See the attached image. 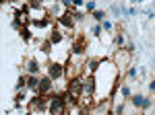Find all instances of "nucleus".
Wrapping results in <instances>:
<instances>
[{
    "label": "nucleus",
    "instance_id": "obj_1",
    "mask_svg": "<svg viewBox=\"0 0 155 115\" xmlns=\"http://www.w3.org/2000/svg\"><path fill=\"white\" fill-rule=\"evenodd\" d=\"M93 82H95V103L112 99V95L116 91L120 82V70L116 64L112 62V58H104L97 72L93 74Z\"/></svg>",
    "mask_w": 155,
    "mask_h": 115
},
{
    "label": "nucleus",
    "instance_id": "obj_2",
    "mask_svg": "<svg viewBox=\"0 0 155 115\" xmlns=\"http://www.w3.org/2000/svg\"><path fill=\"white\" fill-rule=\"evenodd\" d=\"M23 72L25 76H41V74H46V64L39 62L35 56H29L23 62Z\"/></svg>",
    "mask_w": 155,
    "mask_h": 115
},
{
    "label": "nucleus",
    "instance_id": "obj_3",
    "mask_svg": "<svg viewBox=\"0 0 155 115\" xmlns=\"http://www.w3.org/2000/svg\"><path fill=\"white\" fill-rule=\"evenodd\" d=\"M27 19L31 23H41V21H48V11L44 8V2H29L27 4Z\"/></svg>",
    "mask_w": 155,
    "mask_h": 115
},
{
    "label": "nucleus",
    "instance_id": "obj_4",
    "mask_svg": "<svg viewBox=\"0 0 155 115\" xmlns=\"http://www.w3.org/2000/svg\"><path fill=\"white\" fill-rule=\"evenodd\" d=\"M46 74L56 82V86L58 84H64V80H66V66L64 64H58V62H48L46 64Z\"/></svg>",
    "mask_w": 155,
    "mask_h": 115
},
{
    "label": "nucleus",
    "instance_id": "obj_5",
    "mask_svg": "<svg viewBox=\"0 0 155 115\" xmlns=\"http://www.w3.org/2000/svg\"><path fill=\"white\" fill-rule=\"evenodd\" d=\"M44 8L48 11V17H50V21H54V23H58L60 19L68 12V4L66 2H44Z\"/></svg>",
    "mask_w": 155,
    "mask_h": 115
},
{
    "label": "nucleus",
    "instance_id": "obj_6",
    "mask_svg": "<svg viewBox=\"0 0 155 115\" xmlns=\"http://www.w3.org/2000/svg\"><path fill=\"white\" fill-rule=\"evenodd\" d=\"M112 62L116 64V68L120 70V76H124V72L128 70V66L132 64V54L128 49H118L114 56H112Z\"/></svg>",
    "mask_w": 155,
    "mask_h": 115
},
{
    "label": "nucleus",
    "instance_id": "obj_7",
    "mask_svg": "<svg viewBox=\"0 0 155 115\" xmlns=\"http://www.w3.org/2000/svg\"><path fill=\"white\" fill-rule=\"evenodd\" d=\"M66 113V99L64 95H52L50 97V107H48V115H64Z\"/></svg>",
    "mask_w": 155,
    "mask_h": 115
},
{
    "label": "nucleus",
    "instance_id": "obj_8",
    "mask_svg": "<svg viewBox=\"0 0 155 115\" xmlns=\"http://www.w3.org/2000/svg\"><path fill=\"white\" fill-rule=\"evenodd\" d=\"M48 107H50V97H44V95H35L29 103V111L31 113H41L48 115Z\"/></svg>",
    "mask_w": 155,
    "mask_h": 115
},
{
    "label": "nucleus",
    "instance_id": "obj_9",
    "mask_svg": "<svg viewBox=\"0 0 155 115\" xmlns=\"http://www.w3.org/2000/svg\"><path fill=\"white\" fill-rule=\"evenodd\" d=\"M56 89H58V86H56V82L52 80L48 74H41V76H39V92H37V95H44V97H52Z\"/></svg>",
    "mask_w": 155,
    "mask_h": 115
},
{
    "label": "nucleus",
    "instance_id": "obj_10",
    "mask_svg": "<svg viewBox=\"0 0 155 115\" xmlns=\"http://www.w3.org/2000/svg\"><path fill=\"white\" fill-rule=\"evenodd\" d=\"M83 82H85V76L72 78V80H68V86H66V92L71 95L77 103H79V99H81V95H83Z\"/></svg>",
    "mask_w": 155,
    "mask_h": 115
},
{
    "label": "nucleus",
    "instance_id": "obj_11",
    "mask_svg": "<svg viewBox=\"0 0 155 115\" xmlns=\"http://www.w3.org/2000/svg\"><path fill=\"white\" fill-rule=\"evenodd\" d=\"M116 92H118V95L122 97V99H124V101H130L132 92H134V86H132V84H128L126 80H122V82H118V86H116Z\"/></svg>",
    "mask_w": 155,
    "mask_h": 115
},
{
    "label": "nucleus",
    "instance_id": "obj_12",
    "mask_svg": "<svg viewBox=\"0 0 155 115\" xmlns=\"http://www.w3.org/2000/svg\"><path fill=\"white\" fill-rule=\"evenodd\" d=\"M122 80H126L128 84H137V80H139V66H134V64H130L128 66V70L124 72V76H122Z\"/></svg>",
    "mask_w": 155,
    "mask_h": 115
},
{
    "label": "nucleus",
    "instance_id": "obj_13",
    "mask_svg": "<svg viewBox=\"0 0 155 115\" xmlns=\"http://www.w3.org/2000/svg\"><path fill=\"white\" fill-rule=\"evenodd\" d=\"M145 99H147V92L143 91H134L130 97V103L134 109H139V111H143V105H145Z\"/></svg>",
    "mask_w": 155,
    "mask_h": 115
},
{
    "label": "nucleus",
    "instance_id": "obj_14",
    "mask_svg": "<svg viewBox=\"0 0 155 115\" xmlns=\"http://www.w3.org/2000/svg\"><path fill=\"white\" fill-rule=\"evenodd\" d=\"M126 45H128L126 35L122 33V31H118V33L114 35V47H116V51H118V49H126Z\"/></svg>",
    "mask_w": 155,
    "mask_h": 115
},
{
    "label": "nucleus",
    "instance_id": "obj_15",
    "mask_svg": "<svg viewBox=\"0 0 155 115\" xmlns=\"http://www.w3.org/2000/svg\"><path fill=\"white\" fill-rule=\"evenodd\" d=\"M6 115H31L29 107H12L6 111Z\"/></svg>",
    "mask_w": 155,
    "mask_h": 115
},
{
    "label": "nucleus",
    "instance_id": "obj_16",
    "mask_svg": "<svg viewBox=\"0 0 155 115\" xmlns=\"http://www.w3.org/2000/svg\"><path fill=\"white\" fill-rule=\"evenodd\" d=\"M91 19H93V23H99V25H101L107 19V14H106V11H99V8H97V11L91 14Z\"/></svg>",
    "mask_w": 155,
    "mask_h": 115
},
{
    "label": "nucleus",
    "instance_id": "obj_17",
    "mask_svg": "<svg viewBox=\"0 0 155 115\" xmlns=\"http://www.w3.org/2000/svg\"><path fill=\"white\" fill-rule=\"evenodd\" d=\"M139 113H141V111H139V109H134L130 101H126V103H124V109H122V115H139Z\"/></svg>",
    "mask_w": 155,
    "mask_h": 115
},
{
    "label": "nucleus",
    "instance_id": "obj_18",
    "mask_svg": "<svg viewBox=\"0 0 155 115\" xmlns=\"http://www.w3.org/2000/svg\"><path fill=\"white\" fill-rule=\"evenodd\" d=\"M85 11L89 12V17H91V14L97 11V4H95V2H87V4H85Z\"/></svg>",
    "mask_w": 155,
    "mask_h": 115
},
{
    "label": "nucleus",
    "instance_id": "obj_19",
    "mask_svg": "<svg viewBox=\"0 0 155 115\" xmlns=\"http://www.w3.org/2000/svg\"><path fill=\"white\" fill-rule=\"evenodd\" d=\"M147 95L155 97V80H149V86H147Z\"/></svg>",
    "mask_w": 155,
    "mask_h": 115
},
{
    "label": "nucleus",
    "instance_id": "obj_20",
    "mask_svg": "<svg viewBox=\"0 0 155 115\" xmlns=\"http://www.w3.org/2000/svg\"><path fill=\"white\" fill-rule=\"evenodd\" d=\"M143 115H155V103L151 105V107H147V109L143 111Z\"/></svg>",
    "mask_w": 155,
    "mask_h": 115
},
{
    "label": "nucleus",
    "instance_id": "obj_21",
    "mask_svg": "<svg viewBox=\"0 0 155 115\" xmlns=\"http://www.w3.org/2000/svg\"><path fill=\"white\" fill-rule=\"evenodd\" d=\"M31 115H41V113H31Z\"/></svg>",
    "mask_w": 155,
    "mask_h": 115
},
{
    "label": "nucleus",
    "instance_id": "obj_22",
    "mask_svg": "<svg viewBox=\"0 0 155 115\" xmlns=\"http://www.w3.org/2000/svg\"><path fill=\"white\" fill-rule=\"evenodd\" d=\"M139 115H141V113H139Z\"/></svg>",
    "mask_w": 155,
    "mask_h": 115
}]
</instances>
